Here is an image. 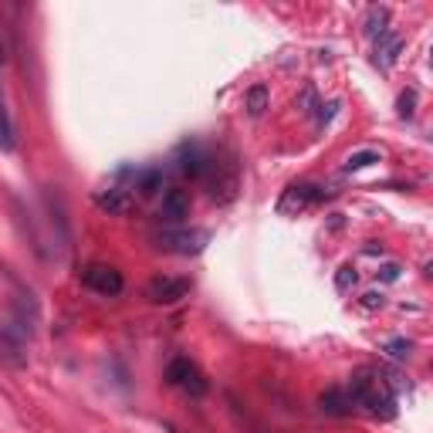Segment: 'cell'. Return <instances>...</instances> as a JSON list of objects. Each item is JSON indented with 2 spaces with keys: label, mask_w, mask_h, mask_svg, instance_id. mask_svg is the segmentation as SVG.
Listing matches in <instances>:
<instances>
[{
  "label": "cell",
  "mask_w": 433,
  "mask_h": 433,
  "mask_svg": "<svg viewBox=\"0 0 433 433\" xmlns=\"http://www.w3.org/2000/svg\"><path fill=\"white\" fill-rule=\"evenodd\" d=\"M4 58H7V54H4V41H0V64H4Z\"/></svg>",
  "instance_id": "603a6c76"
},
{
  "label": "cell",
  "mask_w": 433,
  "mask_h": 433,
  "mask_svg": "<svg viewBox=\"0 0 433 433\" xmlns=\"http://www.w3.org/2000/svg\"><path fill=\"white\" fill-rule=\"evenodd\" d=\"M362 28L369 37H379V34L389 31V7H369V14L362 21Z\"/></svg>",
  "instance_id": "7c38bea8"
},
{
  "label": "cell",
  "mask_w": 433,
  "mask_h": 433,
  "mask_svg": "<svg viewBox=\"0 0 433 433\" xmlns=\"http://www.w3.org/2000/svg\"><path fill=\"white\" fill-rule=\"evenodd\" d=\"M379 159H383L379 149H359V153H352L345 159L342 173H359V170H366V166H372V163H379Z\"/></svg>",
  "instance_id": "2e32d148"
},
{
  "label": "cell",
  "mask_w": 433,
  "mask_h": 433,
  "mask_svg": "<svg viewBox=\"0 0 433 433\" xmlns=\"http://www.w3.org/2000/svg\"><path fill=\"white\" fill-rule=\"evenodd\" d=\"M190 216V193L186 190H170L163 197V207H159V220L166 224H183Z\"/></svg>",
  "instance_id": "30bf717a"
},
{
  "label": "cell",
  "mask_w": 433,
  "mask_h": 433,
  "mask_svg": "<svg viewBox=\"0 0 433 433\" xmlns=\"http://www.w3.org/2000/svg\"><path fill=\"white\" fill-rule=\"evenodd\" d=\"M318 406H322V413H328V417H349L356 410L345 389H325L322 396H318Z\"/></svg>",
  "instance_id": "8fae6325"
},
{
  "label": "cell",
  "mask_w": 433,
  "mask_h": 433,
  "mask_svg": "<svg viewBox=\"0 0 433 433\" xmlns=\"http://www.w3.org/2000/svg\"><path fill=\"white\" fill-rule=\"evenodd\" d=\"M186 294H190V281L183 278H153L146 284V298L153 305H176Z\"/></svg>",
  "instance_id": "8992f818"
},
{
  "label": "cell",
  "mask_w": 433,
  "mask_h": 433,
  "mask_svg": "<svg viewBox=\"0 0 433 433\" xmlns=\"http://www.w3.org/2000/svg\"><path fill=\"white\" fill-rule=\"evenodd\" d=\"M153 244L166 254H200L210 244V231H197V227H166V231L153 233Z\"/></svg>",
  "instance_id": "7a4b0ae2"
},
{
  "label": "cell",
  "mask_w": 433,
  "mask_h": 433,
  "mask_svg": "<svg viewBox=\"0 0 433 433\" xmlns=\"http://www.w3.org/2000/svg\"><path fill=\"white\" fill-rule=\"evenodd\" d=\"M267 102H271V95H267V88L264 85H250L248 95H244V108H248L250 119H258V115H264V108H267Z\"/></svg>",
  "instance_id": "4fadbf2b"
},
{
  "label": "cell",
  "mask_w": 433,
  "mask_h": 433,
  "mask_svg": "<svg viewBox=\"0 0 433 433\" xmlns=\"http://www.w3.org/2000/svg\"><path fill=\"white\" fill-rule=\"evenodd\" d=\"M400 51H403V37L396 31H386L376 37V51H372V62L379 64L383 71H389L393 64L400 62Z\"/></svg>",
  "instance_id": "9c48e42d"
},
{
  "label": "cell",
  "mask_w": 433,
  "mask_h": 433,
  "mask_svg": "<svg viewBox=\"0 0 433 433\" xmlns=\"http://www.w3.org/2000/svg\"><path fill=\"white\" fill-rule=\"evenodd\" d=\"M383 352H386L389 359H396V362H406V359L413 356V342L403 339V335H396V339L383 342Z\"/></svg>",
  "instance_id": "e0dca14e"
},
{
  "label": "cell",
  "mask_w": 433,
  "mask_h": 433,
  "mask_svg": "<svg viewBox=\"0 0 433 433\" xmlns=\"http://www.w3.org/2000/svg\"><path fill=\"white\" fill-rule=\"evenodd\" d=\"M81 284H85L88 291L105 294V298H115V294H122V288H125L122 275H119L115 267H108V264H88V267L81 271Z\"/></svg>",
  "instance_id": "3957f363"
},
{
  "label": "cell",
  "mask_w": 433,
  "mask_h": 433,
  "mask_svg": "<svg viewBox=\"0 0 433 433\" xmlns=\"http://www.w3.org/2000/svg\"><path fill=\"white\" fill-rule=\"evenodd\" d=\"M400 271H403L400 264H393V261H389V264H383V267H379L376 275H379V281H386V284H393V281H400Z\"/></svg>",
  "instance_id": "ffe728a7"
},
{
  "label": "cell",
  "mask_w": 433,
  "mask_h": 433,
  "mask_svg": "<svg viewBox=\"0 0 433 433\" xmlns=\"http://www.w3.org/2000/svg\"><path fill=\"white\" fill-rule=\"evenodd\" d=\"M166 379H170V386H180L186 389L190 396H203L207 393V379H203V372L190 362L186 356H176L170 362V369H166Z\"/></svg>",
  "instance_id": "277c9868"
},
{
  "label": "cell",
  "mask_w": 433,
  "mask_h": 433,
  "mask_svg": "<svg viewBox=\"0 0 433 433\" xmlns=\"http://www.w3.org/2000/svg\"><path fill=\"white\" fill-rule=\"evenodd\" d=\"M95 207L105 210V214H112V216H125V214H132L136 200H132V193L122 190V186H108V190H98V193H95Z\"/></svg>",
  "instance_id": "52a82bcc"
},
{
  "label": "cell",
  "mask_w": 433,
  "mask_h": 433,
  "mask_svg": "<svg viewBox=\"0 0 433 433\" xmlns=\"http://www.w3.org/2000/svg\"><path fill=\"white\" fill-rule=\"evenodd\" d=\"M136 190H139V197H153L163 190V170H142L136 176Z\"/></svg>",
  "instance_id": "9a60e30c"
},
{
  "label": "cell",
  "mask_w": 433,
  "mask_h": 433,
  "mask_svg": "<svg viewBox=\"0 0 433 433\" xmlns=\"http://www.w3.org/2000/svg\"><path fill=\"white\" fill-rule=\"evenodd\" d=\"M379 305H383V294H379V291L362 294V308H379Z\"/></svg>",
  "instance_id": "44dd1931"
},
{
  "label": "cell",
  "mask_w": 433,
  "mask_h": 433,
  "mask_svg": "<svg viewBox=\"0 0 433 433\" xmlns=\"http://www.w3.org/2000/svg\"><path fill=\"white\" fill-rule=\"evenodd\" d=\"M318 200H325V190L322 186H311V183H294L284 190V197L278 200V214H298V210H308Z\"/></svg>",
  "instance_id": "5b68a950"
},
{
  "label": "cell",
  "mask_w": 433,
  "mask_h": 433,
  "mask_svg": "<svg viewBox=\"0 0 433 433\" xmlns=\"http://www.w3.org/2000/svg\"><path fill=\"white\" fill-rule=\"evenodd\" d=\"M396 108H400V119H413V115H417V92H413V88H406V92L400 95Z\"/></svg>",
  "instance_id": "ac0fdd59"
},
{
  "label": "cell",
  "mask_w": 433,
  "mask_h": 433,
  "mask_svg": "<svg viewBox=\"0 0 433 433\" xmlns=\"http://www.w3.org/2000/svg\"><path fill=\"white\" fill-rule=\"evenodd\" d=\"M356 267H352V264H342L339 267V275H335V288H339V291H349V288H352V284H356Z\"/></svg>",
  "instance_id": "d6986e66"
},
{
  "label": "cell",
  "mask_w": 433,
  "mask_h": 433,
  "mask_svg": "<svg viewBox=\"0 0 433 433\" xmlns=\"http://www.w3.org/2000/svg\"><path fill=\"white\" fill-rule=\"evenodd\" d=\"M207 166H210V153H207L203 146L190 142V146L180 149V173H183V176H190V180H203Z\"/></svg>",
  "instance_id": "ba28073f"
},
{
  "label": "cell",
  "mask_w": 433,
  "mask_h": 433,
  "mask_svg": "<svg viewBox=\"0 0 433 433\" xmlns=\"http://www.w3.org/2000/svg\"><path fill=\"white\" fill-rule=\"evenodd\" d=\"M322 112H318V125H325L332 115H335V108H339V102H328V105H318Z\"/></svg>",
  "instance_id": "7402d4cb"
},
{
  "label": "cell",
  "mask_w": 433,
  "mask_h": 433,
  "mask_svg": "<svg viewBox=\"0 0 433 433\" xmlns=\"http://www.w3.org/2000/svg\"><path fill=\"white\" fill-rule=\"evenodd\" d=\"M0 149H4V153H14L17 149V132H14L11 112H7L4 102H0Z\"/></svg>",
  "instance_id": "5bb4252c"
},
{
  "label": "cell",
  "mask_w": 433,
  "mask_h": 433,
  "mask_svg": "<svg viewBox=\"0 0 433 433\" xmlns=\"http://www.w3.org/2000/svg\"><path fill=\"white\" fill-rule=\"evenodd\" d=\"M345 393H349L352 406L366 410L369 417H379V420L396 417V393L386 383L383 369H356L352 379H349V386H345Z\"/></svg>",
  "instance_id": "6da1fadb"
}]
</instances>
